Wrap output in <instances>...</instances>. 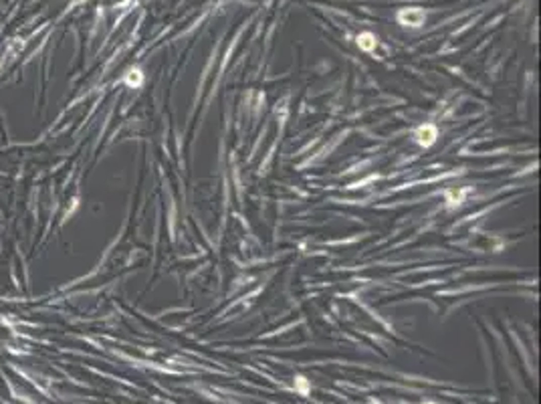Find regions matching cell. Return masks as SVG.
<instances>
[{"label": "cell", "mask_w": 541, "mask_h": 404, "mask_svg": "<svg viewBox=\"0 0 541 404\" xmlns=\"http://www.w3.org/2000/svg\"><path fill=\"white\" fill-rule=\"evenodd\" d=\"M436 136H438V132H436L434 126H430V123H426V126H420L416 130V142L422 144V146H432L436 142Z\"/></svg>", "instance_id": "6da1fadb"}, {"label": "cell", "mask_w": 541, "mask_h": 404, "mask_svg": "<svg viewBox=\"0 0 541 404\" xmlns=\"http://www.w3.org/2000/svg\"><path fill=\"white\" fill-rule=\"evenodd\" d=\"M400 20L410 24V26H418V24L424 22V12L418 10V8H408V10L400 12Z\"/></svg>", "instance_id": "7a4b0ae2"}, {"label": "cell", "mask_w": 541, "mask_h": 404, "mask_svg": "<svg viewBox=\"0 0 541 404\" xmlns=\"http://www.w3.org/2000/svg\"><path fill=\"white\" fill-rule=\"evenodd\" d=\"M357 43H359V47H362V49H366V51H372V49L376 47V41H374V37H372L370 33H364V35H359Z\"/></svg>", "instance_id": "3957f363"}]
</instances>
